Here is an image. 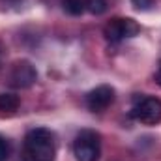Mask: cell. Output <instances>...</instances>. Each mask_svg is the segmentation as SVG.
I'll return each instance as SVG.
<instances>
[{
    "label": "cell",
    "instance_id": "1",
    "mask_svg": "<svg viewBox=\"0 0 161 161\" xmlns=\"http://www.w3.org/2000/svg\"><path fill=\"white\" fill-rule=\"evenodd\" d=\"M25 156L26 161H54L56 158L54 135L45 127L30 129L25 137Z\"/></svg>",
    "mask_w": 161,
    "mask_h": 161
},
{
    "label": "cell",
    "instance_id": "2",
    "mask_svg": "<svg viewBox=\"0 0 161 161\" xmlns=\"http://www.w3.org/2000/svg\"><path fill=\"white\" fill-rule=\"evenodd\" d=\"M73 154L77 161H97L101 156L99 133L94 129H82L73 141Z\"/></svg>",
    "mask_w": 161,
    "mask_h": 161
},
{
    "label": "cell",
    "instance_id": "3",
    "mask_svg": "<svg viewBox=\"0 0 161 161\" xmlns=\"http://www.w3.org/2000/svg\"><path fill=\"white\" fill-rule=\"evenodd\" d=\"M131 116L137 122L144 124V125H156L161 122V99L154 96H144L141 97L133 109H131Z\"/></svg>",
    "mask_w": 161,
    "mask_h": 161
},
{
    "label": "cell",
    "instance_id": "4",
    "mask_svg": "<svg viewBox=\"0 0 161 161\" xmlns=\"http://www.w3.org/2000/svg\"><path fill=\"white\" fill-rule=\"evenodd\" d=\"M105 38L113 43H118V41L125 40V38H133L141 32V26L137 25L135 19H129V17H116V19H111L107 25H105Z\"/></svg>",
    "mask_w": 161,
    "mask_h": 161
},
{
    "label": "cell",
    "instance_id": "5",
    "mask_svg": "<svg viewBox=\"0 0 161 161\" xmlns=\"http://www.w3.org/2000/svg\"><path fill=\"white\" fill-rule=\"evenodd\" d=\"M38 80V71L28 60H19L9 71V82L15 88H30Z\"/></svg>",
    "mask_w": 161,
    "mask_h": 161
},
{
    "label": "cell",
    "instance_id": "6",
    "mask_svg": "<svg viewBox=\"0 0 161 161\" xmlns=\"http://www.w3.org/2000/svg\"><path fill=\"white\" fill-rule=\"evenodd\" d=\"M113 101H114V88L109 86V84H99L94 90H90L88 96H86V105L94 113L105 111Z\"/></svg>",
    "mask_w": 161,
    "mask_h": 161
},
{
    "label": "cell",
    "instance_id": "7",
    "mask_svg": "<svg viewBox=\"0 0 161 161\" xmlns=\"http://www.w3.org/2000/svg\"><path fill=\"white\" fill-rule=\"evenodd\" d=\"M19 109V97L15 94H0V111L13 114Z\"/></svg>",
    "mask_w": 161,
    "mask_h": 161
},
{
    "label": "cell",
    "instance_id": "8",
    "mask_svg": "<svg viewBox=\"0 0 161 161\" xmlns=\"http://www.w3.org/2000/svg\"><path fill=\"white\" fill-rule=\"evenodd\" d=\"M64 8L69 15H80L86 11V0H64Z\"/></svg>",
    "mask_w": 161,
    "mask_h": 161
},
{
    "label": "cell",
    "instance_id": "9",
    "mask_svg": "<svg viewBox=\"0 0 161 161\" xmlns=\"http://www.w3.org/2000/svg\"><path fill=\"white\" fill-rule=\"evenodd\" d=\"M107 9V0H86V11L92 15H101Z\"/></svg>",
    "mask_w": 161,
    "mask_h": 161
},
{
    "label": "cell",
    "instance_id": "10",
    "mask_svg": "<svg viewBox=\"0 0 161 161\" xmlns=\"http://www.w3.org/2000/svg\"><path fill=\"white\" fill-rule=\"evenodd\" d=\"M131 4H133L135 9H139V11H146V9H150V8L154 6V0H131Z\"/></svg>",
    "mask_w": 161,
    "mask_h": 161
},
{
    "label": "cell",
    "instance_id": "11",
    "mask_svg": "<svg viewBox=\"0 0 161 161\" xmlns=\"http://www.w3.org/2000/svg\"><path fill=\"white\" fill-rule=\"evenodd\" d=\"M9 156V142L0 135V161H6Z\"/></svg>",
    "mask_w": 161,
    "mask_h": 161
},
{
    "label": "cell",
    "instance_id": "12",
    "mask_svg": "<svg viewBox=\"0 0 161 161\" xmlns=\"http://www.w3.org/2000/svg\"><path fill=\"white\" fill-rule=\"evenodd\" d=\"M156 82H158V84L161 86V69L158 71V73H156Z\"/></svg>",
    "mask_w": 161,
    "mask_h": 161
},
{
    "label": "cell",
    "instance_id": "13",
    "mask_svg": "<svg viewBox=\"0 0 161 161\" xmlns=\"http://www.w3.org/2000/svg\"><path fill=\"white\" fill-rule=\"evenodd\" d=\"M4 2H8V4H17V2H21V0H4Z\"/></svg>",
    "mask_w": 161,
    "mask_h": 161
}]
</instances>
